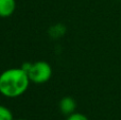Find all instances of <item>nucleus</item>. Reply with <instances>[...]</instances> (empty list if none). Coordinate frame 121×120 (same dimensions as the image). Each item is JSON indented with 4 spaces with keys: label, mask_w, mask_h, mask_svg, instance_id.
Masks as SVG:
<instances>
[{
    "label": "nucleus",
    "mask_w": 121,
    "mask_h": 120,
    "mask_svg": "<svg viewBox=\"0 0 121 120\" xmlns=\"http://www.w3.org/2000/svg\"><path fill=\"white\" fill-rule=\"evenodd\" d=\"M77 108V103L71 97H64L60 101V110L64 115H71Z\"/></svg>",
    "instance_id": "20e7f679"
},
{
    "label": "nucleus",
    "mask_w": 121,
    "mask_h": 120,
    "mask_svg": "<svg viewBox=\"0 0 121 120\" xmlns=\"http://www.w3.org/2000/svg\"><path fill=\"white\" fill-rule=\"evenodd\" d=\"M30 79L22 68H10L0 74V94L6 98H17L27 91Z\"/></svg>",
    "instance_id": "f257e3e1"
},
{
    "label": "nucleus",
    "mask_w": 121,
    "mask_h": 120,
    "mask_svg": "<svg viewBox=\"0 0 121 120\" xmlns=\"http://www.w3.org/2000/svg\"><path fill=\"white\" fill-rule=\"evenodd\" d=\"M17 120H26V119H17Z\"/></svg>",
    "instance_id": "0eeeda50"
},
{
    "label": "nucleus",
    "mask_w": 121,
    "mask_h": 120,
    "mask_svg": "<svg viewBox=\"0 0 121 120\" xmlns=\"http://www.w3.org/2000/svg\"><path fill=\"white\" fill-rule=\"evenodd\" d=\"M0 120H14L12 112L6 106L0 105Z\"/></svg>",
    "instance_id": "39448f33"
},
{
    "label": "nucleus",
    "mask_w": 121,
    "mask_h": 120,
    "mask_svg": "<svg viewBox=\"0 0 121 120\" xmlns=\"http://www.w3.org/2000/svg\"><path fill=\"white\" fill-rule=\"evenodd\" d=\"M67 120H89L85 115L81 114V113H72L71 115H69Z\"/></svg>",
    "instance_id": "423d86ee"
},
{
    "label": "nucleus",
    "mask_w": 121,
    "mask_h": 120,
    "mask_svg": "<svg viewBox=\"0 0 121 120\" xmlns=\"http://www.w3.org/2000/svg\"><path fill=\"white\" fill-rule=\"evenodd\" d=\"M21 68L27 72L30 81L35 84L46 83L52 77V68L50 64L45 61H38L35 63L27 62L21 66Z\"/></svg>",
    "instance_id": "f03ea898"
},
{
    "label": "nucleus",
    "mask_w": 121,
    "mask_h": 120,
    "mask_svg": "<svg viewBox=\"0 0 121 120\" xmlns=\"http://www.w3.org/2000/svg\"><path fill=\"white\" fill-rule=\"evenodd\" d=\"M16 10V0H0V17L6 18L14 14Z\"/></svg>",
    "instance_id": "7ed1b4c3"
}]
</instances>
